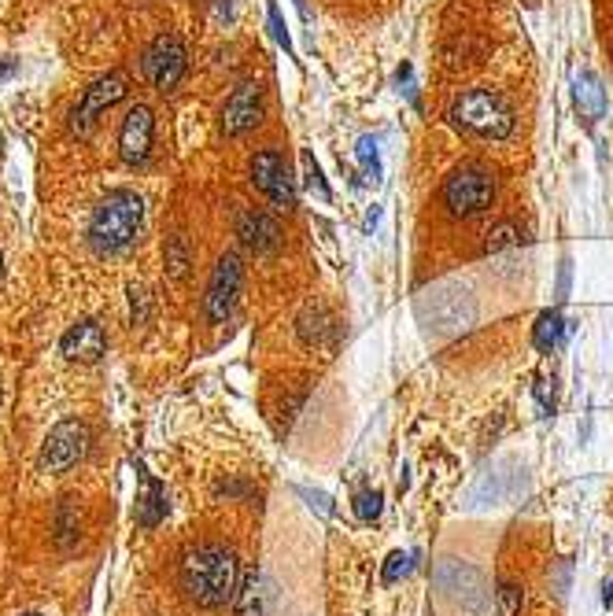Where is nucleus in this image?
I'll return each instance as SVG.
<instances>
[{"instance_id":"1a4fd4ad","label":"nucleus","mask_w":613,"mask_h":616,"mask_svg":"<svg viewBox=\"0 0 613 616\" xmlns=\"http://www.w3.org/2000/svg\"><path fill=\"white\" fill-rule=\"evenodd\" d=\"M222 134L226 137H248L266 123V92L255 78H245L229 92V100L222 104Z\"/></svg>"},{"instance_id":"2f4dec72","label":"nucleus","mask_w":613,"mask_h":616,"mask_svg":"<svg viewBox=\"0 0 613 616\" xmlns=\"http://www.w3.org/2000/svg\"><path fill=\"white\" fill-rule=\"evenodd\" d=\"M12 71H15V63H12V60L0 63V78H8V74H12Z\"/></svg>"},{"instance_id":"6ab92c4d","label":"nucleus","mask_w":613,"mask_h":616,"mask_svg":"<svg viewBox=\"0 0 613 616\" xmlns=\"http://www.w3.org/2000/svg\"><path fill=\"white\" fill-rule=\"evenodd\" d=\"M577 108L588 118H599L606 111V89H602V81L591 71H584L577 78Z\"/></svg>"},{"instance_id":"6e6552de","label":"nucleus","mask_w":613,"mask_h":616,"mask_svg":"<svg viewBox=\"0 0 613 616\" xmlns=\"http://www.w3.org/2000/svg\"><path fill=\"white\" fill-rule=\"evenodd\" d=\"M248 174H252L255 189L263 192L277 211L292 214L296 208H300V200H296L292 171H289V163H285L282 152H274V148H263V152H255L252 163H248Z\"/></svg>"},{"instance_id":"ddd939ff","label":"nucleus","mask_w":613,"mask_h":616,"mask_svg":"<svg viewBox=\"0 0 613 616\" xmlns=\"http://www.w3.org/2000/svg\"><path fill=\"white\" fill-rule=\"evenodd\" d=\"M237 237H240V244L248 251H255V255H271V251L282 248V222L263 208H248V211H240V218H237Z\"/></svg>"},{"instance_id":"f704fd0d","label":"nucleus","mask_w":613,"mask_h":616,"mask_svg":"<svg viewBox=\"0 0 613 616\" xmlns=\"http://www.w3.org/2000/svg\"><path fill=\"white\" fill-rule=\"evenodd\" d=\"M23 616H37V613H23Z\"/></svg>"},{"instance_id":"393cba45","label":"nucleus","mask_w":613,"mask_h":616,"mask_svg":"<svg viewBox=\"0 0 613 616\" xmlns=\"http://www.w3.org/2000/svg\"><path fill=\"white\" fill-rule=\"evenodd\" d=\"M380 510H385V499H380V491H359L355 494V517L362 525H374L380 517Z\"/></svg>"},{"instance_id":"dca6fc26","label":"nucleus","mask_w":613,"mask_h":616,"mask_svg":"<svg viewBox=\"0 0 613 616\" xmlns=\"http://www.w3.org/2000/svg\"><path fill=\"white\" fill-rule=\"evenodd\" d=\"M333 329H337V322H333V314L318 303L306 306V311L300 314V322H296V332H300V340L306 343V348H322L325 336H329Z\"/></svg>"},{"instance_id":"20e7f679","label":"nucleus","mask_w":613,"mask_h":616,"mask_svg":"<svg viewBox=\"0 0 613 616\" xmlns=\"http://www.w3.org/2000/svg\"><path fill=\"white\" fill-rule=\"evenodd\" d=\"M496 177H491L488 166L480 163H462L454 166L443 181V208H448L451 218H477L485 214L491 203H496Z\"/></svg>"},{"instance_id":"a878e982","label":"nucleus","mask_w":613,"mask_h":616,"mask_svg":"<svg viewBox=\"0 0 613 616\" xmlns=\"http://www.w3.org/2000/svg\"><path fill=\"white\" fill-rule=\"evenodd\" d=\"M266 23H271L274 41L292 55V34H289V26H285V18H282V8H277V0H271V4H266Z\"/></svg>"},{"instance_id":"b1692460","label":"nucleus","mask_w":613,"mask_h":616,"mask_svg":"<svg viewBox=\"0 0 613 616\" xmlns=\"http://www.w3.org/2000/svg\"><path fill=\"white\" fill-rule=\"evenodd\" d=\"M300 166H303V185H306V189L318 192L322 200H329V185H325V174H322L318 159H314L311 152H303L300 155Z\"/></svg>"},{"instance_id":"4468645a","label":"nucleus","mask_w":613,"mask_h":616,"mask_svg":"<svg viewBox=\"0 0 613 616\" xmlns=\"http://www.w3.org/2000/svg\"><path fill=\"white\" fill-rule=\"evenodd\" d=\"M440 583H443V591H448L451 599H459L470 613H485L488 609L485 580H480V573H473L470 565L443 562L440 565Z\"/></svg>"},{"instance_id":"f257e3e1","label":"nucleus","mask_w":613,"mask_h":616,"mask_svg":"<svg viewBox=\"0 0 613 616\" xmlns=\"http://www.w3.org/2000/svg\"><path fill=\"white\" fill-rule=\"evenodd\" d=\"M178 583L192 602L203 609H222L237 599L240 591V562L229 546L203 543L185 550L178 565Z\"/></svg>"},{"instance_id":"7ed1b4c3","label":"nucleus","mask_w":613,"mask_h":616,"mask_svg":"<svg viewBox=\"0 0 613 616\" xmlns=\"http://www.w3.org/2000/svg\"><path fill=\"white\" fill-rule=\"evenodd\" d=\"M448 123L466 137H480V141H506L517 126V115L510 100L499 89L477 86L454 97L448 108Z\"/></svg>"},{"instance_id":"423d86ee","label":"nucleus","mask_w":613,"mask_h":616,"mask_svg":"<svg viewBox=\"0 0 613 616\" xmlns=\"http://www.w3.org/2000/svg\"><path fill=\"white\" fill-rule=\"evenodd\" d=\"M141 74L148 78V86L155 92H174L189 74V52H185L182 37L178 34H155L148 41V49L141 52Z\"/></svg>"},{"instance_id":"4be33fe9","label":"nucleus","mask_w":613,"mask_h":616,"mask_svg":"<svg viewBox=\"0 0 613 616\" xmlns=\"http://www.w3.org/2000/svg\"><path fill=\"white\" fill-rule=\"evenodd\" d=\"M522 583L514 580H499L496 583V605H499V616H522Z\"/></svg>"},{"instance_id":"72a5a7b5","label":"nucleus","mask_w":613,"mask_h":616,"mask_svg":"<svg viewBox=\"0 0 613 616\" xmlns=\"http://www.w3.org/2000/svg\"><path fill=\"white\" fill-rule=\"evenodd\" d=\"M0 277H4V259H0Z\"/></svg>"},{"instance_id":"5701e85b","label":"nucleus","mask_w":613,"mask_h":616,"mask_svg":"<svg viewBox=\"0 0 613 616\" xmlns=\"http://www.w3.org/2000/svg\"><path fill=\"white\" fill-rule=\"evenodd\" d=\"M355 159H359L362 174H366V181H380V152H377V141H374V137H359Z\"/></svg>"},{"instance_id":"a211bd4d","label":"nucleus","mask_w":613,"mask_h":616,"mask_svg":"<svg viewBox=\"0 0 613 616\" xmlns=\"http://www.w3.org/2000/svg\"><path fill=\"white\" fill-rule=\"evenodd\" d=\"M237 616H263V573L248 568L240 576V591H237Z\"/></svg>"},{"instance_id":"f03ea898","label":"nucleus","mask_w":613,"mask_h":616,"mask_svg":"<svg viewBox=\"0 0 613 616\" xmlns=\"http://www.w3.org/2000/svg\"><path fill=\"white\" fill-rule=\"evenodd\" d=\"M145 222V200L134 189H115L92 208L89 214V248L97 255H123L134 244Z\"/></svg>"},{"instance_id":"bb28decb","label":"nucleus","mask_w":613,"mask_h":616,"mask_svg":"<svg viewBox=\"0 0 613 616\" xmlns=\"http://www.w3.org/2000/svg\"><path fill=\"white\" fill-rule=\"evenodd\" d=\"M411 568H414V554H403V550H396V554L385 562V573H380V580H385V583H399L406 573H411Z\"/></svg>"},{"instance_id":"cd10ccee","label":"nucleus","mask_w":613,"mask_h":616,"mask_svg":"<svg viewBox=\"0 0 613 616\" xmlns=\"http://www.w3.org/2000/svg\"><path fill=\"white\" fill-rule=\"evenodd\" d=\"M129 306H134V325H145V317H148V296H145V288L129 285Z\"/></svg>"},{"instance_id":"2eb2a0df","label":"nucleus","mask_w":613,"mask_h":616,"mask_svg":"<svg viewBox=\"0 0 613 616\" xmlns=\"http://www.w3.org/2000/svg\"><path fill=\"white\" fill-rule=\"evenodd\" d=\"M134 465H137V476H141V494H137L134 517H137V525H141V528H155L166 517V510H171V502H166V488L145 469L141 462H134Z\"/></svg>"},{"instance_id":"473e14b6","label":"nucleus","mask_w":613,"mask_h":616,"mask_svg":"<svg viewBox=\"0 0 613 616\" xmlns=\"http://www.w3.org/2000/svg\"><path fill=\"white\" fill-rule=\"evenodd\" d=\"M602 602H606V605L613 602V580L606 583V591H602Z\"/></svg>"},{"instance_id":"c85d7f7f","label":"nucleus","mask_w":613,"mask_h":616,"mask_svg":"<svg viewBox=\"0 0 613 616\" xmlns=\"http://www.w3.org/2000/svg\"><path fill=\"white\" fill-rule=\"evenodd\" d=\"M565 292H570V259L562 263V277H559V303L565 300Z\"/></svg>"},{"instance_id":"aec40b11","label":"nucleus","mask_w":613,"mask_h":616,"mask_svg":"<svg viewBox=\"0 0 613 616\" xmlns=\"http://www.w3.org/2000/svg\"><path fill=\"white\" fill-rule=\"evenodd\" d=\"M163 263H166V274H171L174 281H185V277H189V266H192V248H189V237H182V232H174V237L166 240V248H163Z\"/></svg>"},{"instance_id":"c756f323","label":"nucleus","mask_w":613,"mask_h":616,"mask_svg":"<svg viewBox=\"0 0 613 616\" xmlns=\"http://www.w3.org/2000/svg\"><path fill=\"white\" fill-rule=\"evenodd\" d=\"M211 4H215V15L218 18H229V0H211Z\"/></svg>"},{"instance_id":"f8f14e48","label":"nucleus","mask_w":613,"mask_h":616,"mask_svg":"<svg viewBox=\"0 0 613 616\" xmlns=\"http://www.w3.org/2000/svg\"><path fill=\"white\" fill-rule=\"evenodd\" d=\"M60 351L67 362H82V366H92V362L104 359L108 351V332L97 317H82L78 325H71L60 340Z\"/></svg>"},{"instance_id":"412c9836","label":"nucleus","mask_w":613,"mask_h":616,"mask_svg":"<svg viewBox=\"0 0 613 616\" xmlns=\"http://www.w3.org/2000/svg\"><path fill=\"white\" fill-rule=\"evenodd\" d=\"M525 232L517 222H499V226H491L485 232V248H480V255H499V251H510V248H522Z\"/></svg>"},{"instance_id":"9b49d317","label":"nucleus","mask_w":613,"mask_h":616,"mask_svg":"<svg viewBox=\"0 0 613 616\" xmlns=\"http://www.w3.org/2000/svg\"><path fill=\"white\" fill-rule=\"evenodd\" d=\"M155 141V115L148 104H134L126 111L123 126H118V159L126 166H141L152 155Z\"/></svg>"},{"instance_id":"0eeeda50","label":"nucleus","mask_w":613,"mask_h":616,"mask_svg":"<svg viewBox=\"0 0 613 616\" xmlns=\"http://www.w3.org/2000/svg\"><path fill=\"white\" fill-rule=\"evenodd\" d=\"M240 288H245V259L237 251H226V255H218L215 269H211L208 292H203V314H208L211 325H222L234 314Z\"/></svg>"},{"instance_id":"9d476101","label":"nucleus","mask_w":613,"mask_h":616,"mask_svg":"<svg viewBox=\"0 0 613 616\" xmlns=\"http://www.w3.org/2000/svg\"><path fill=\"white\" fill-rule=\"evenodd\" d=\"M86 451H89L86 422H60L41 447V465L49 473H67L86 458Z\"/></svg>"},{"instance_id":"39448f33","label":"nucleus","mask_w":613,"mask_h":616,"mask_svg":"<svg viewBox=\"0 0 613 616\" xmlns=\"http://www.w3.org/2000/svg\"><path fill=\"white\" fill-rule=\"evenodd\" d=\"M126 92H129V74L126 71H108V74H100L97 81H89V86L82 89L78 104H74L71 115H67L71 134L89 137L100 118H104L118 100H126Z\"/></svg>"},{"instance_id":"f3484780","label":"nucleus","mask_w":613,"mask_h":616,"mask_svg":"<svg viewBox=\"0 0 613 616\" xmlns=\"http://www.w3.org/2000/svg\"><path fill=\"white\" fill-rule=\"evenodd\" d=\"M565 340V322H562V311L559 306H551V311H543L540 317H536L533 325V343L540 348L543 354H551L554 348H562Z\"/></svg>"},{"instance_id":"7c9ffc66","label":"nucleus","mask_w":613,"mask_h":616,"mask_svg":"<svg viewBox=\"0 0 613 616\" xmlns=\"http://www.w3.org/2000/svg\"><path fill=\"white\" fill-rule=\"evenodd\" d=\"M296 12H300L303 23H306V18H311V12H306V0H296Z\"/></svg>"}]
</instances>
